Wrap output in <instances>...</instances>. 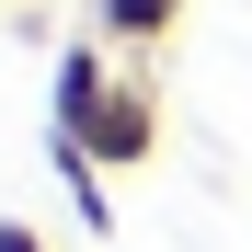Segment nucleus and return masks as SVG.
Listing matches in <instances>:
<instances>
[{
    "label": "nucleus",
    "instance_id": "20e7f679",
    "mask_svg": "<svg viewBox=\"0 0 252 252\" xmlns=\"http://www.w3.org/2000/svg\"><path fill=\"white\" fill-rule=\"evenodd\" d=\"M172 23H184V0H92V34L103 46H160Z\"/></svg>",
    "mask_w": 252,
    "mask_h": 252
},
{
    "label": "nucleus",
    "instance_id": "39448f33",
    "mask_svg": "<svg viewBox=\"0 0 252 252\" xmlns=\"http://www.w3.org/2000/svg\"><path fill=\"white\" fill-rule=\"evenodd\" d=\"M0 252H46V241H34V229H23V218H0Z\"/></svg>",
    "mask_w": 252,
    "mask_h": 252
},
{
    "label": "nucleus",
    "instance_id": "f03ea898",
    "mask_svg": "<svg viewBox=\"0 0 252 252\" xmlns=\"http://www.w3.org/2000/svg\"><path fill=\"white\" fill-rule=\"evenodd\" d=\"M103 80H115V69H103V34L58 46V92H46V103H58V138H92V115H103Z\"/></svg>",
    "mask_w": 252,
    "mask_h": 252
},
{
    "label": "nucleus",
    "instance_id": "f257e3e1",
    "mask_svg": "<svg viewBox=\"0 0 252 252\" xmlns=\"http://www.w3.org/2000/svg\"><path fill=\"white\" fill-rule=\"evenodd\" d=\"M80 149H92L103 172H126V160H149V149H160V92L115 69V80H103V115H92V138H80Z\"/></svg>",
    "mask_w": 252,
    "mask_h": 252
},
{
    "label": "nucleus",
    "instance_id": "7ed1b4c3",
    "mask_svg": "<svg viewBox=\"0 0 252 252\" xmlns=\"http://www.w3.org/2000/svg\"><path fill=\"white\" fill-rule=\"evenodd\" d=\"M46 160H58V184H69V206H80V229H115V195H103V160L92 149H80V138H46Z\"/></svg>",
    "mask_w": 252,
    "mask_h": 252
}]
</instances>
